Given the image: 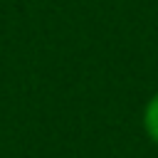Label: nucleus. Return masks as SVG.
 <instances>
[{
  "instance_id": "f257e3e1",
  "label": "nucleus",
  "mask_w": 158,
  "mask_h": 158,
  "mask_svg": "<svg viewBox=\"0 0 158 158\" xmlns=\"http://www.w3.org/2000/svg\"><path fill=\"white\" fill-rule=\"evenodd\" d=\"M143 131H146V136L158 146V91L146 101V106H143Z\"/></svg>"
}]
</instances>
